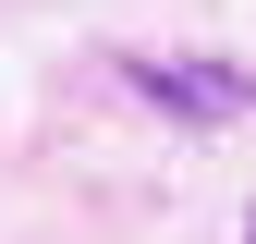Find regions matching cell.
<instances>
[{"label":"cell","mask_w":256,"mask_h":244,"mask_svg":"<svg viewBox=\"0 0 256 244\" xmlns=\"http://www.w3.org/2000/svg\"><path fill=\"white\" fill-rule=\"evenodd\" d=\"M122 86H134L146 110L196 122V134H208V122H244V110H256V86L232 74V61H158V49H134V61H122Z\"/></svg>","instance_id":"cell-1"},{"label":"cell","mask_w":256,"mask_h":244,"mask_svg":"<svg viewBox=\"0 0 256 244\" xmlns=\"http://www.w3.org/2000/svg\"><path fill=\"white\" fill-rule=\"evenodd\" d=\"M244 244H256V232H244Z\"/></svg>","instance_id":"cell-2"}]
</instances>
